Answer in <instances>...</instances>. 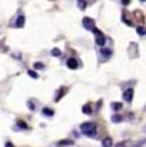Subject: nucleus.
<instances>
[{"label":"nucleus","mask_w":146,"mask_h":147,"mask_svg":"<svg viewBox=\"0 0 146 147\" xmlns=\"http://www.w3.org/2000/svg\"><path fill=\"white\" fill-rule=\"evenodd\" d=\"M80 130H82V133H83L86 137H96V134H97V126L95 123H92V121L82 123Z\"/></svg>","instance_id":"1"},{"label":"nucleus","mask_w":146,"mask_h":147,"mask_svg":"<svg viewBox=\"0 0 146 147\" xmlns=\"http://www.w3.org/2000/svg\"><path fill=\"white\" fill-rule=\"evenodd\" d=\"M92 32L95 33V42H96V45L97 46H100V47H103V45L106 43V37H105V34H103L99 29H96V27H95Z\"/></svg>","instance_id":"2"},{"label":"nucleus","mask_w":146,"mask_h":147,"mask_svg":"<svg viewBox=\"0 0 146 147\" xmlns=\"http://www.w3.org/2000/svg\"><path fill=\"white\" fill-rule=\"evenodd\" d=\"M82 24H83V27H85L86 30H93V29H95V20L90 19V17H85V19L82 20Z\"/></svg>","instance_id":"3"},{"label":"nucleus","mask_w":146,"mask_h":147,"mask_svg":"<svg viewBox=\"0 0 146 147\" xmlns=\"http://www.w3.org/2000/svg\"><path fill=\"white\" fill-rule=\"evenodd\" d=\"M30 127H29V124L24 121V120H22V119H19L17 121H16V127H14V130H29Z\"/></svg>","instance_id":"4"},{"label":"nucleus","mask_w":146,"mask_h":147,"mask_svg":"<svg viewBox=\"0 0 146 147\" xmlns=\"http://www.w3.org/2000/svg\"><path fill=\"white\" fill-rule=\"evenodd\" d=\"M66 93H67V87H65V86L59 87V90L56 92V96H54V101H59V100L63 97Z\"/></svg>","instance_id":"5"},{"label":"nucleus","mask_w":146,"mask_h":147,"mask_svg":"<svg viewBox=\"0 0 146 147\" xmlns=\"http://www.w3.org/2000/svg\"><path fill=\"white\" fill-rule=\"evenodd\" d=\"M123 98H125V101L130 103L133 100V89H126L123 92Z\"/></svg>","instance_id":"6"},{"label":"nucleus","mask_w":146,"mask_h":147,"mask_svg":"<svg viewBox=\"0 0 146 147\" xmlns=\"http://www.w3.org/2000/svg\"><path fill=\"white\" fill-rule=\"evenodd\" d=\"M66 64H67V67L72 69V70H76V69L79 67V61H77L76 59H69V60L66 61Z\"/></svg>","instance_id":"7"},{"label":"nucleus","mask_w":146,"mask_h":147,"mask_svg":"<svg viewBox=\"0 0 146 147\" xmlns=\"http://www.w3.org/2000/svg\"><path fill=\"white\" fill-rule=\"evenodd\" d=\"M23 24H24V16L20 13L19 16H17V19H16V23H14V27H23Z\"/></svg>","instance_id":"8"},{"label":"nucleus","mask_w":146,"mask_h":147,"mask_svg":"<svg viewBox=\"0 0 146 147\" xmlns=\"http://www.w3.org/2000/svg\"><path fill=\"white\" fill-rule=\"evenodd\" d=\"M73 144H75V142H73V140H60V142H57V143H56V146L57 147L73 146Z\"/></svg>","instance_id":"9"},{"label":"nucleus","mask_w":146,"mask_h":147,"mask_svg":"<svg viewBox=\"0 0 146 147\" xmlns=\"http://www.w3.org/2000/svg\"><path fill=\"white\" fill-rule=\"evenodd\" d=\"M100 54L105 57V59H109L112 56V49H107V47H102L100 49Z\"/></svg>","instance_id":"10"},{"label":"nucleus","mask_w":146,"mask_h":147,"mask_svg":"<svg viewBox=\"0 0 146 147\" xmlns=\"http://www.w3.org/2000/svg\"><path fill=\"white\" fill-rule=\"evenodd\" d=\"M82 111H83L85 114H92V113H93V107H92V104H90V103L85 104V106L82 107Z\"/></svg>","instance_id":"11"},{"label":"nucleus","mask_w":146,"mask_h":147,"mask_svg":"<svg viewBox=\"0 0 146 147\" xmlns=\"http://www.w3.org/2000/svg\"><path fill=\"white\" fill-rule=\"evenodd\" d=\"M102 147H113V140L110 137H105L102 140Z\"/></svg>","instance_id":"12"},{"label":"nucleus","mask_w":146,"mask_h":147,"mask_svg":"<svg viewBox=\"0 0 146 147\" xmlns=\"http://www.w3.org/2000/svg\"><path fill=\"white\" fill-rule=\"evenodd\" d=\"M125 119H123V116H120V114H113L112 116V121L113 123H120V121H123Z\"/></svg>","instance_id":"13"},{"label":"nucleus","mask_w":146,"mask_h":147,"mask_svg":"<svg viewBox=\"0 0 146 147\" xmlns=\"http://www.w3.org/2000/svg\"><path fill=\"white\" fill-rule=\"evenodd\" d=\"M122 107H123V104H122V103H117V101L112 103V109H113L115 111H119V110H122Z\"/></svg>","instance_id":"14"},{"label":"nucleus","mask_w":146,"mask_h":147,"mask_svg":"<svg viewBox=\"0 0 146 147\" xmlns=\"http://www.w3.org/2000/svg\"><path fill=\"white\" fill-rule=\"evenodd\" d=\"M42 113H43L45 116H48V117H52V116L54 114V111H53L52 109H48V107H45V109L42 110Z\"/></svg>","instance_id":"15"},{"label":"nucleus","mask_w":146,"mask_h":147,"mask_svg":"<svg viewBox=\"0 0 146 147\" xmlns=\"http://www.w3.org/2000/svg\"><path fill=\"white\" fill-rule=\"evenodd\" d=\"M136 32H138V34H139V36H145L146 34V27H143V26H138Z\"/></svg>","instance_id":"16"},{"label":"nucleus","mask_w":146,"mask_h":147,"mask_svg":"<svg viewBox=\"0 0 146 147\" xmlns=\"http://www.w3.org/2000/svg\"><path fill=\"white\" fill-rule=\"evenodd\" d=\"M77 6H79V9H80V10H85V9H86V6H88V3H86L85 0H77Z\"/></svg>","instance_id":"17"},{"label":"nucleus","mask_w":146,"mask_h":147,"mask_svg":"<svg viewBox=\"0 0 146 147\" xmlns=\"http://www.w3.org/2000/svg\"><path fill=\"white\" fill-rule=\"evenodd\" d=\"M113 147H130V144H129V142H120V143L115 144Z\"/></svg>","instance_id":"18"},{"label":"nucleus","mask_w":146,"mask_h":147,"mask_svg":"<svg viewBox=\"0 0 146 147\" xmlns=\"http://www.w3.org/2000/svg\"><path fill=\"white\" fill-rule=\"evenodd\" d=\"M35 104H36V101H32V100L27 101V107H29L30 110H36V106H35Z\"/></svg>","instance_id":"19"},{"label":"nucleus","mask_w":146,"mask_h":147,"mask_svg":"<svg viewBox=\"0 0 146 147\" xmlns=\"http://www.w3.org/2000/svg\"><path fill=\"white\" fill-rule=\"evenodd\" d=\"M60 54H62V51H60L59 49H53L52 50V56H53V57H59Z\"/></svg>","instance_id":"20"},{"label":"nucleus","mask_w":146,"mask_h":147,"mask_svg":"<svg viewBox=\"0 0 146 147\" xmlns=\"http://www.w3.org/2000/svg\"><path fill=\"white\" fill-rule=\"evenodd\" d=\"M27 74H29L30 77H33V79H37V77H39V76H37V73H36L35 70H29V71H27Z\"/></svg>","instance_id":"21"},{"label":"nucleus","mask_w":146,"mask_h":147,"mask_svg":"<svg viewBox=\"0 0 146 147\" xmlns=\"http://www.w3.org/2000/svg\"><path fill=\"white\" fill-rule=\"evenodd\" d=\"M35 69L42 70V69H45V64H43V63H35Z\"/></svg>","instance_id":"22"},{"label":"nucleus","mask_w":146,"mask_h":147,"mask_svg":"<svg viewBox=\"0 0 146 147\" xmlns=\"http://www.w3.org/2000/svg\"><path fill=\"white\" fill-rule=\"evenodd\" d=\"M120 1H122V4H123V6H128V4L130 3V0H120Z\"/></svg>","instance_id":"23"},{"label":"nucleus","mask_w":146,"mask_h":147,"mask_svg":"<svg viewBox=\"0 0 146 147\" xmlns=\"http://www.w3.org/2000/svg\"><path fill=\"white\" fill-rule=\"evenodd\" d=\"M4 147H14V146H13V144H12V143H10V142H7V143H6V144H4Z\"/></svg>","instance_id":"24"},{"label":"nucleus","mask_w":146,"mask_h":147,"mask_svg":"<svg viewBox=\"0 0 146 147\" xmlns=\"http://www.w3.org/2000/svg\"><path fill=\"white\" fill-rule=\"evenodd\" d=\"M143 130H145V131H146V126H145V129H143Z\"/></svg>","instance_id":"25"},{"label":"nucleus","mask_w":146,"mask_h":147,"mask_svg":"<svg viewBox=\"0 0 146 147\" xmlns=\"http://www.w3.org/2000/svg\"><path fill=\"white\" fill-rule=\"evenodd\" d=\"M0 47H1V42H0Z\"/></svg>","instance_id":"26"},{"label":"nucleus","mask_w":146,"mask_h":147,"mask_svg":"<svg viewBox=\"0 0 146 147\" xmlns=\"http://www.w3.org/2000/svg\"><path fill=\"white\" fill-rule=\"evenodd\" d=\"M141 1H146V0H141Z\"/></svg>","instance_id":"27"},{"label":"nucleus","mask_w":146,"mask_h":147,"mask_svg":"<svg viewBox=\"0 0 146 147\" xmlns=\"http://www.w3.org/2000/svg\"><path fill=\"white\" fill-rule=\"evenodd\" d=\"M145 109H146V107H145Z\"/></svg>","instance_id":"28"}]
</instances>
